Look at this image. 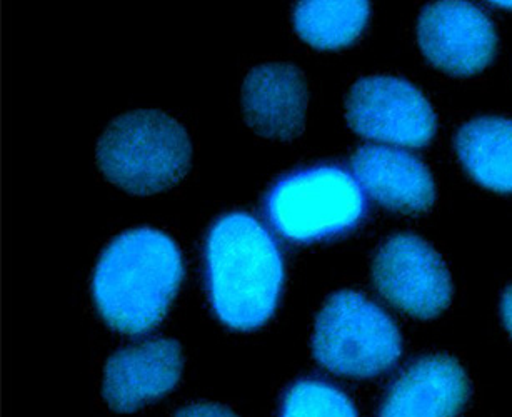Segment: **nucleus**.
Segmentation results:
<instances>
[{"instance_id":"obj_1","label":"nucleus","mask_w":512,"mask_h":417,"mask_svg":"<svg viewBox=\"0 0 512 417\" xmlns=\"http://www.w3.org/2000/svg\"><path fill=\"white\" fill-rule=\"evenodd\" d=\"M184 279L176 242L142 227L117 236L97 262L92 294L104 321L116 331L139 336L166 317Z\"/></svg>"},{"instance_id":"obj_2","label":"nucleus","mask_w":512,"mask_h":417,"mask_svg":"<svg viewBox=\"0 0 512 417\" xmlns=\"http://www.w3.org/2000/svg\"><path fill=\"white\" fill-rule=\"evenodd\" d=\"M207 289L216 316L236 331L266 324L284 284V261L271 234L246 212L211 227L206 244Z\"/></svg>"},{"instance_id":"obj_3","label":"nucleus","mask_w":512,"mask_h":417,"mask_svg":"<svg viewBox=\"0 0 512 417\" xmlns=\"http://www.w3.org/2000/svg\"><path fill=\"white\" fill-rule=\"evenodd\" d=\"M186 129L159 111H134L117 117L97 144L104 176L124 191L149 196L172 187L191 166Z\"/></svg>"},{"instance_id":"obj_4","label":"nucleus","mask_w":512,"mask_h":417,"mask_svg":"<svg viewBox=\"0 0 512 417\" xmlns=\"http://www.w3.org/2000/svg\"><path fill=\"white\" fill-rule=\"evenodd\" d=\"M366 209L359 184L336 166L292 172L279 179L266 196L271 226L287 241L299 244L351 231L362 221Z\"/></svg>"},{"instance_id":"obj_5","label":"nucleus","mask_w":512,"mask_h":417,"mask_svg":"<svg viewBox=\"0 0 512 417\" xmlns=\"http://www.w3.org/2000/svg\"><path fill=\"white\" fill-rule=\"evenodd\" d=\"M312 352L339 376H379L402 354L401 332L381 307L359 292L332 294L319 312Z\"/></svg>"},{"instance_id":"obj_6","label":"nucleus","mask_w":512,"mask_h":417,"mask_svg":"<svg viewBox=\"0 0 512 417\" xmlns=\"http://www.w3.org/2000/svg\"><path fill=\"white\" fill-rule=\"evenodd\" d=\"M346 117L359 136L396 146L424 147L436 134L431 104L399 77L359 79L347 96Z\"/></svg>"},{"instance_id":"obj_7","label":"nucleus","mask_w":512,"mask_h":417,"mask_svg":"<svg viewBox=\"0 0 512 417\" xmlns=\"http://www.w3.org/2000/svg\"><path fill=\"white\" fill-rule=\"evenodd\" d=\"M377 291L392 306L432 319L451 304L452 282L442 257L414 234L389 237L372 264Z\"/></svg>"},{"instance_id":"obj_8","label":"nucleus","mask_w":512,"mask_h":417,"mask_svg":"<svg viewBox=\"0 0 512 417\" xmlns=\"http://www.w3.org/2000/svg\"><path fill=\"white\" fill-rule=\"evenodd\" d=\"M417 39L427 61L452 76L477 74L496 54V29L469 2H436L424 7Z\"/></svg>"},{"instance_id":"obj_9","label":"nucleus","mask_w":512,"mask_h":417,"mask_svg":"<svg viewBox=\"0 0 512 417\" xmlns=\"http://www.w3.org/2000/svg\"><path fill=\"white\" fill-rule=\"evenodd\" d=\"M179 342L152 339L116 352L107 361L102 394L111 409L134 412L166 396L181 379Z\"/></svg>"},{"instance_id":"obj_10","label":"nucleus","mask_w":512,"mask_h":417,"mask_svg":"<svg viewBox=\"0 0 512 417\" xmlns=\"http://www.w3.org/2000/svg\"><path fill=\"white\" fill-rule=\"evenodd\" d=\"M469 392L466 372L456 359L421 357L392 384L379 417H457Z\"/></svg>"},{"instance_id":"obj_11","label":"nucleus","mask_w":512,"mask_h":417,"mask_svg":"<svg viewBox=\"0 0 512 417\" xmlns=\"http://www.w3.org/2000/svg\"><path fill=\"white\" fill-rule=\"evenodd\" d=\"M244 117L251 129L291 141L304 131L306 79L292 64H264L249 72L242 87Z\"/></svg>"},{"instance_id":"obj_12","label":"nucleus","mask_w":512,"mask_h":417,"mask_svg":"<svg viewBox=\"0 0 512 417\" xmlns=\"http://www.w3.org/2000/svg\"><path fill=\"white\" fill-rule=\"evenodd\" d=\"M352 171L364 191L396 212H424L436 199L431 172L417 157L401 149L362 146L352 156Z\"/></svg>"},{"instance_id":"obj_13","label":"nucleus","mask_w":512,"mask_h":417,"mask_svg":"<svg viewBox=\"0 0 512 417\" xmlns=\"http://www.w3.org/2000/svg\"><path fill=\"white\" fill-rule=\"evenodd\" d=\"M457 156L467 174L491 191L512 192V121L479 117L456 136Z\"/></svg>"},{"instance_id":"obj_14","label":"nucleus","mask_w":512,"mask_h":417,"mask_svg":"<svg viewBox=\"0 0 512 417\" xmlns=\"http://www.w3.org/2000/svg\"><path fill=\"white\" fill-rule=\"evenodd\" d=\"M369 11V2H301L294 11V26L307 44L331 51L361 36Z\"/></svg>"},{"instance_id":"obj_15","label":"nucleus","mask_w":512,"mask_h":417,"mask_svg":"<svg viewBox=\"0 0 512 417\" xmlns=\"http://www.w3.org/2000/svg\"><path fill=\"white\" fill-rule=\"evenodd\" d=\"M279 417H357V411L337 387L306 379L289 387Z\"/></svg>"},{"instance_id":"obj_16","label":"nucleus","mask_w":512,"mask_h":417,"mask_svg":"<svg viewBox=\"0 0 512 417\" xmlns=\"http://www.w3.org/2000/svg\"><path fill=\"white\" fill-rule=\"evenodd\" d=\"M174 417H237L231 409L219 404H192L177 412Z\"/></svg>"},{"instance_id":"obj_17","label":"nucleus","mask_w":512,"mask_h":417,"mask_svg":"<svg viewBox=\"0 0 512 417\" xmlns=\"http://www.w3.org/2000/svg\"><path fill=\"white\" fill-rule=\"evenodd\" d=\"M502 319L506 324L507 331L511 332L512 336V286L504 292L501 302Z\"/></svg>"},{"instance_id":"obj_18","label":"nucleus","mask_w":512,"mask_h":417,"mask_svg":"<svg viewBox=\"0 0 512 417\" xmlns=\"http://www.w3.org/2000/svg\"><path fill=\"white\" fill-rule=\"evenodd\" d=\"M492 6L501 7V9H512V2H491Z\"/></svg>"}]
</instances>
